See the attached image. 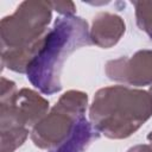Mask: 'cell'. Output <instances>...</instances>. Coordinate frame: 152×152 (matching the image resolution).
<instances>
[{
	"label": "cell",
	"mask_w": 152,
	"mask_h": 152,
	"mask_svg": "<svg viewBox=\"0 0 152 152\" xmlns=\"http://www.w3.org/2000/svg\"><path fill=\"white\" fill-rule=\"evenodd\" d=\"M152 116L148 91L110 86L96 91L89 107L91 126L109 139H126Z\"/></svg>",
	"instance_id": "6da1fadb"
},
{
	"label": "cell",
	"mask_w": 152,
	"mask_h": 152,
	"mask_svg": "<svg viewBox=\"0 0 152 152\" xmlns=\"http://www.w3.org/2000/svg\"><path fill=\"white\" fill-rule=\"evenodd\" d=\"M90 44L88 23L84 19L75 15L57 18L27 69V80L45 95L59 91L64 62L74 51Z\"/></svg>",
	"instance_id": "7a4b0ae2"
},
{
	"label": "cell",
	"mask_w": 152,
	"mask_h": 152,
	"mask_svg": "<svg viewBox=\"0 0 152 152\" xmlns=\"http://www.w3.org/2000/svg\"><path fill=\"white\" fill-rule=\"evenodd\" d=\"M52 17L50 1H23L11 15L1 19L0 38L1 52L36 51L43 46Z\"/></svg>",
	"instance_id": "3957f363"
},
{
	"label": "cell",
	"mask_w": 152,
	"mask_h": 152,
	"mask_svg": "<svg viewBox=\"0 0 152 152\" xmlns=\"http://www.w3.org/2000/svg\"><path fill=\"white\" fill-rule=\"evenodd\" d=\"M88 95L80 90L65 91L56 104L31 131V140L43 150H52L72 132L78 119L84 116Z\"/></svg>",
	"instance_id": "277c9868"
},
{
	"label": "cell",
	"mask_w": 152,
	"mask_h": 152,
	"mask_svg": "<svg viewBox=\"0 0 152 152\" xmlns=\"http://www.w3.org/2000/svg\"><path fill=\"white\" fill-rule=\"evenodd\" d=\"M49 110V101L37 91L23 88L12 96L0 99V128L33 127Z\"/></svg>",
	"instance_id": "5b68a950"
},
{
	"label": "cell",
	"mask_w": 152,
	"mask_h": 152,
	"mask_svg": "<svg viewBox=\"0 0 152 152\" xmlns=\"http://www.w3.org/2000/svg\"><path fill=\"white\" fill-rule=\"evenodd\" d=\"M109 80L128 86L152 84V50H139L132 57L108 61L104 66Z\"/></svg>",
	"instance_id": "8992f818"
},
{
	"label": "cell",
	"mask_w": 152,
	"mask_h": 152,
	"mask_svg": "<svg viewBox=\"0 0 152 152\" xmlns=\"http://www.w3.org/2000/svg\"><path fill=\"white\" fill-rule=\"evenodd\" d=\"M125 31L126 24L120 15L109 12H101L93 19L89 37L90 42L96 46L109 49L121 39Z\"/></svg>",
	"instance_id": "52a82bcc"
},
{
	"label": "cell",
	"mask_w": 152,
	"mask_h": 152,
	"mask_svg": "<svg viewBox=\"0 0 152 152\" xmlns=\"http://www.w3.org/2000/svg\"><path fill=\"white\" fill-rule=\"evenodd\" d=\"M100 137L99 132L87 121L84 116L78 119L71 134L50 152H86L91 141Z\"/></svg>",
	"instance_id": "ba28073f"
},
{
	"label": "cell",
	"mask_w": 152,
	"mask_h": 152,
	"mask_svg": "<svg viewBox=\"0 0 152 152\" xmlns=\"http://www.w3.org/2000/svg\"><path fill=\"white\" fill-rule=\"evenodd\" d=\"M28 128L25 127H7L0 128L1 152H14L21 146L28 137Z\"/></svg>",
	"instance_id": "9c48e42d"
},
{
	"label": "cell",
	"mask_w": 152,
	"mask_h": 152,
	"mask_svg": "<svg viewBox=\"0 0 152 152\" xmlns=\"http://www.w3.org/2000/svg\"><path fill=\"white\" fill-rule=\"evenodd\" d=\"M135 8L138 27L152 39V0L132 1Z\"/></svg>",
	"instance_id": "30bf717a"
},
{
	"label": "cell",
	"mask_w": 152,
	"mask_h": 152,
	"mask_svg": "<svg viewBox=\"0 0 152 152\" xmlns=\"http://www.w3.org/2000/svg\"><path fill=\"white\" fill-rule=\"evenodd\" d=\"M52 10L64 17H72L76 12V6L72 1H50Z\"/></svg>",
	"instance_id": "8fae6325"
},
{
	"label": "cell",
	"mask_w": 152,
	"mask_h": 152,
	"mask_svg": "<svg viewBox=\"0 0 152 152\" xmlns=\"http://www.w3.org/2000/svg\"><path fill=\"white\" fill-rule=\"evenodd\" d=\"M17 91L15 83L13 81H10L5 77H1V93H0V99H5L8 96H12Z\"/></svg>",
	"instance_id": "7c38bea8"
},
{
	"label": "cell",
	"mask_w": 152,
	"mask_h": 152,
	"mask_svg": "<svg viewBox=\"0 0 152 152\" xmlns=\"http://www.w3.org/2000/svg\"><path fill=\"white\" fill-rule=\"evenodd\" d=\"M127 152H152V146L147 144H140L131 147Z\"/></svg>",
	"instance_id": "4fadbf2b"
},
{
	"label": "cell",
	"mask_w": 152,
	"mask_h": 152,
	"mask_svg": "<svg viewBox=\"0 0 152 152\" xmlns=\"http://www.w3.org/2000/svg\"><path fill=\"white\" fill-rule=\"evenodd\" d=\"M147 140L151 142V146H152V131L148 133V135H147Z\"/></svg>",
	"instance_id": "5bb4252c"
},
{
	"label": "cell",
	"mask_w": 152,
	"mask_h": 152,
	"mask_svg": "<svg viewBox=\"0 0 152 152\" xmlns=\"http://www.w3.org/2000/svg\"><path fill=\"white\" fill-rule=\"evenodd\" d=\"M148 93H150V95H151V97H152V86L150 87V89H148Z\"/></svg>",
	"instance_id": "9a60e30c"
}]
</instances>
